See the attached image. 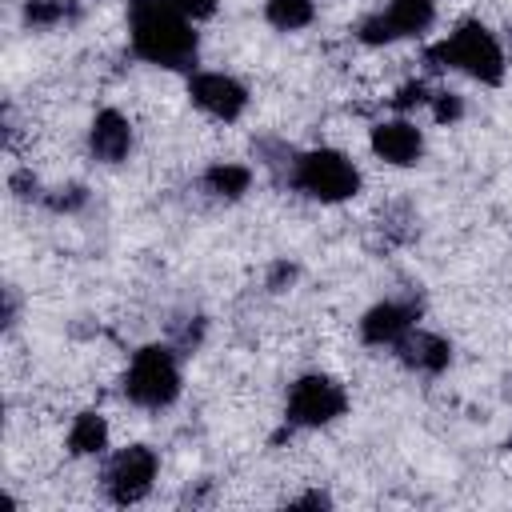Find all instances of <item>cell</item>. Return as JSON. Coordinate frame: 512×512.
<instances>
[{
    "label": "cell",
    "instance_id": "5b68a950",
    "mask_svg": "<svg viewBox=\"0 0 512 512\" xmlns=\"http://www.w3.org/2000/svg\"><path fill=\"white\" fill-rule=\"evenodd\" d=\"M348 412V388L328 372H304L288 384L284 420L288 428H328Z\"/></svg>",
    "mask_w": 512,
    "mask_h": 512
},
{
    "label": "cell",
    "instance_id": "ac0fdd59",
    "mask_svg": "<svg viewBox=\"0 0 512 512\" xmlns=\"http://www.w3.org/2000/svg\"><path fill=\"white\" fill-rule=\"evenodd\" d=\"M428 112H432V120H436L440 128H452V124H460V120H464V96H460V92L440 88V92H432Z\"/></svg>",
    "mask_w": 512,
    "mask_h": 512
},
{
    "label": "cell",
    "instance_id": "7c38bea8",
    "mask_svg": "<svg viewBox=\"0 0 512 512\" xmlns=\"http://www.w3.org/2000/svg\"><path fill=\"white\" fill-rule=\"evenodd\" d=\"M392 352L400 356L404 368H412V372H420V376H440V372L452 364V340L440 336V332H428V328H420V324H416Z\"/></svg>",
    "mask_w": 512,
    "mask_h": 512
},
{
    "label": "cell",
    "instance_id": "d6986e66",
    "mask_svg": "<svg viewBox=\"0 0 512 512\" xmlns=\"http://www.w3.org/2000/svg\"><path fill=\"white\" fill-rule=\"evenodd\" d=\"M40 204L52 212H80L88 204V188L84 184H56V188H44Z\"/></svg>",
    "mask_w": 512,
    "mask_h": 512
},
{
    "label": "cell",
    "instance_id": "ffe728a7",
    "mask_svg": "<svg viewBox=\"0 0 512 512\" xmlns=\"http://www.w3.org/2000/svg\"><path fill=\"white\" fill-rule=\"evenodd\" d=\"M428 100H432V88H428L424 80H408V84L392 96V108H396L400 116H408L412 108H428Z\"/></svg>",
    "mask_w": 512,
    "mask_h": 512
},
{
    "label": "cell",
    "instance_id": "8992f818",
    "mask_svg": "<svg viewBox=\"0 0 512 512\" xmlns=\"http://www.w3.org/2000/svg\"><path fill=\"white\" fill-rule=\"evenodd\" d=\"M156 476H160V456H156L148 444H128V448H116V452L104 460L100 492H104V500L128 508V504L148 500Z\"/></svg>",
    "mask_w": 512,
    "mask_h": 512
},
{
    "label": "cell",
    "instance_id": "7a4b0ae2",
    "mask_svg": "<svg viewBox=\"0 0 512 512\" xmlns=\"http://www.w3.org/2000/svg\"><path fill=\"white\" fill-rule=\"evenodd\" d=\"M424 60H428L432 68H440V72H460V76H468V80H476V84H484V88H496V84H504V76H508L504 44H500V36H496L488 24H480V20L456 24L448 36H440V40L424 52Z\"/></svg>",
    "mask_w": 512,
    "mask_h": 512
},
{
    "label": "cell",
    "instance_id": "9a60e30c",
    "mask_svg": "<svg viewBox=\"0 0 512 512\" xmlns=\"http://www.w3.org/2000/svg\"><path fill=\"white\" fill-rule=\"evenodd\" d=\"M84 16L80 0H24V12L20 20L36 32H52V28H64V24H76Z\"/></svg>",
    "mask_w": 512,
    "mask_h": 512
},
{
    "label": "cell",
    "instance_id": "7402d4cb",
    "mask_svg": "<svg viewBox=\"0 0 512 512\" xmlns=\"http://www.w3.org/2000/svg\"><path fill=\"white\" fill-rule=\"evenodd\" d=\"M296 276H300V268H296L292 260H276V264L268 268V288H272V292H284Z\"/></svg>",
    "mask_w": 512,
    "mask_h": 512
},
{
    "label": "cell",
    "instance_id": "e0dca14e",
    "mask_svg": "<svg viewBox=\"0 0 512 512\" xmlns=\"http://www.w3.org/2000/svg\"><path fill=\"white\" fill-rule=\"evenodd\" d=\"M256 160H260V168H268V172H272L280 184H288L292 164H296V148H292L288 140L260 136V140H256Z\"/></svg>",
    "mask_w": 512,
    "mask_h": 512
},
{
    "label": "cell",
    "instance_id": "8fae6325",
    "mask_svg": "<svg viewBox=\"0 0 512 512\" xmlns=\"http://www.w3.org/2000/svg\"><path fill=\"white\" fill-rule=\"evenodd\" d=\"M136 144V132H132V120L120 112V108H100L88 124V152L92 160L100 164H124L128 152Z\"/></svg>",
    "mask_w": 512,
    "mask_h": 512
},
{
    "label": "cell",
    "instance_id": "3957f363",
    "mask_svg": "<svg viewBox=\"0 0 512 512\" xmlns=\"http://www.w3.org/2000/svg\"><path fill=\"white\" fill-rule=\"evenodd\" d=\"M180 348L172 340L164 344H144L132 352L128 368H124V396L128 404L144 408V412H160V408H172L184 392V376H180Z\"/></svg>",
    "mask_w": 512,
    "mask_h": 512
},
{
    "label": "cell",
    "instance_id": "6da1fadb",
    "mask_svg": "<svg viewBox=\"0 0 512 512\" xmlns=\"http://www.w3.org/2000/svg\"><path fill=\"white\" fill-rule=\"evenodd\" d=\"M128 48L144 64L196 72L200 32L172 0H128Z\"/></svg>",
    "mask_w": 512,
    "mask_h": 512
},
{
    "label": "cell",
    "instance_id": "30bf717a",
    "mask_svg": "<svg viewBox=\"0 0 512 512\" xmlns=\"http://www.w3.org/2000/svg\"><path fill=\"white\" fill-rule=\"evenodd\" d=\"M368 148H372V156H376L380 164H388V168H412V164H420V156H424V132L416 128V120L392 116V120L372 124Z\"/></svg>",
    "mask_w": 512,
    "mask_h": 512
},
{
    "label": "cell",
    "instance_id": "603a6c76",
    "mask_svg": "<svg viewBox=\"0 0 512 512\" xmlns=\"http://www.w3.org/2000/svg\"><path fill=\"white\" fill-rule=\"evenodd\" d=\"M20 316V300H16V288H4V328H12Z\"/></svg>",
    "mask_w": 512,
    "mask_h": 512
},
{
    "label": "cell",
    "instance_id": "44dd1931",
    "mask_svg": "<svg viewBox=\"0 0 512 512\" xmlns=\"http://www.w3.org/2000/svg\"><path fill=\"white\" fill-rule=\"evenodd\" d=\"M192 24H204V20H212L216 16V8H220V0H172Z\"/></svg>",
    "mask_w": 512,
    "mask_h": 512
},
{
    "label": "cell",
    "instance_id": "2e32d148",
    "mask_svg": "<svg viewBox=\"0 0 512 512\" xmlns=\"http://www.w3.org/2000/svg\"><path fill=\"white\" fill-rule=\"evenodd\" d=\"M264 20L276 32H300L316 20V4L312 0H264Z\"/></svg>",
    "mask_w": 512,
    "mask_h": 512
},
{
    "label": "cell",
    "instance_id": "277c9868",
    "mask_svg": "<svg viewBox=\"0 0 512 512\" xmlns=\"http://www.w3.org/2000/svg\"><path fill=\"white\" fill-rule=\"evenodd\" d=\"M360 184H364L360 168L340 148L296 152V164H292V176H288V188H296L300 196H308L316 204H344L360 192Z\"/></svg>",
    "mask_w": 512,
    "mask_h": 512
},
{
    "label": "cell",
    "instance_id": "4fadbf2b",
    "mask_svg": "<svg viewBox=\"0 0 512 512\" xmlns=\"http://www.w3.org/2000/svg\"><path fill=\"white\" fill-rule=\"evenodd\" d=\"M108 436H112V432H108L104 412L84 408V412H76V416H72L64 444H68V452H72V456L88 460V456H104V452H108Z\"/></svg>",
    "mask_w": 512,
    "mask_h": 512
},
{
    "label": "cell",
    "instance_id": "cb8c5ba5",
    "mask_svg": "<svg viewBox=\"0 0 512 512\" xmlns=\"http://www.w3.org/2000/svg\"><path fill=\"white\" fill-rule=\"evenodd\" d=\"M292 504H304V508H324V504H332V500H328V492H304V496H296Z\"/></svg>",
    "mask_w": 512,
    "mask_h": 512
},
{
    "label": "cell",
    "instance_id": "9c48e42d",
    "mask_svg": "<svg viewBox=\"0 0 512 512\" xmlns=\"http://www.w3.org/2000/svg\"><path fill=\"white\" fill-rule=\"evenodd\" d=\"M416 324H420V304L412 296H388L360 316V340L368 348H396Z\"/></svg>",
    "mask_w": 512,
    "mask_h": 512
},
{
    "label": "cell",
    "instance_id": "5bb4252c",
    "mask_svg": "<svg viewBox=\"0 0 512 512\" xmlns=\"http://www.w3.org/2000/svg\"><path fill=\"white\" fill-rule=\"evenodd\" d=\"M200 188H204L212 200H240V196L252 188V168L240 164V160H216V164L204 168Z\"/></svg>",
    "mask_w": 512,
    "mask_h": 512
},
{
    "label": "cell",
    "instance_id": "ba28073f",
    "mask_svg": "<svg viewBox=\"0 0 512 512\" xmlns=\"http://www.w3.org/2000/svg\"><path fill=\"white\" fill-rule=\"evenodd\" d=\"M188 100L220 124H236L248 112V84L236 80L232 72H216V68H196L188 72Z\"/></svg>",
    "mask_w": 512,
    "mask_h": 512
},
{
    "label": "cell",
    "instance_id": "d4e9b609",
    "mask_svg": "<svg viewBox=\"0 0 512 512\" xmlns=\"http://www.w3.org/2000/svg\"><path fill=\"white\" fill-rule=\"evenodd\" d=\"M508 448H512V436H508Z\"/></svg>",
    "mask_w": 512,
    "mask_h": 512
},
{
    "label": "cell",
    "instance_id": "52a82bcc",
    "mask_svg": "<svg viewBox=\"0 0 512 512\" xmlns=\"http://www.w3.org/2000/svg\"><path fill=\"white\" fill-rule=\"evenodd\" d=\"M436 24V0H388L356 24V40L368 48H384L408 36H424Z\"/></svg>",
    "mask_w": 512,
    "mask_h": 512
}]
</instances>
